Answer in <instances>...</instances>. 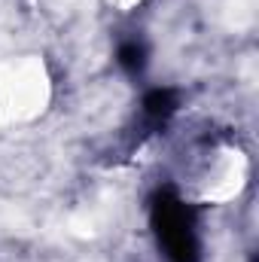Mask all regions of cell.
<instances>
[{"label": "cell", "mask_w": 259, "mask_h": 262, "mask_svg": "<svg viewBox=\"0 0 259 262\" xmlns=\"http://www.w3.org/2000/svg\"><path fill=\"white\" fill-rule=\"evenodd\" d=\"M122 64L131 67V70L143 64V49H140L137 43H128V46H122Z\"/></svg>", "instance_id": "obj_3"}, {"label": "cell", "mask_w": 259, "mask_h": 262, "mask_svg": "<svg viewBox=\"0 0 259 262\" xmlns=\"http://www.w3.org/2000/svg\"><path fill=\"white\" fill-rule=\"evenodd\" d=\"M156 232H159V241L171 262H195V256H198L195 229L183 201L165 195L156 204Z\"/></svg>", "instance_id": "obj_1"}, {"label": "cell", "mask_w": 259, "mask_h": 262, "mask_svg": "<svg viewBox=\"0 0 259 262\" xmlns=\"http://www.w3.org/2000/svg\"><path fill=\"white\" fill-rule=\"evenodd\" d=\"M143 107H146V113H149L153 119H165V116H171V113H174V107H177V104H174V95H171L168 89H159V92H153V95L146 98V104H143Z\"/></svg>", "instance_id": "obj_2"}]
</instances>
